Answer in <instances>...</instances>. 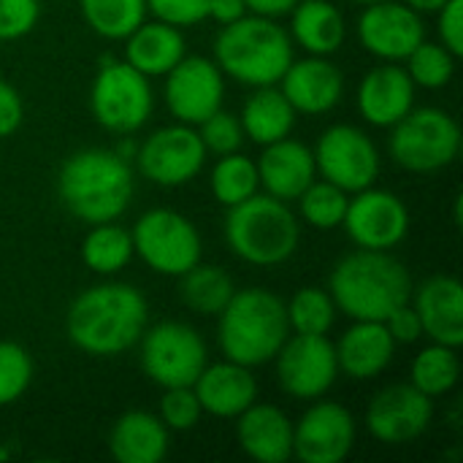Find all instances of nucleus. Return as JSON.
<instances>
[{"mask_svg": "<svg viewBox=\"0 0 463 463\" xmlns=\"http://www.w3.org/2000/svg\"><path fill=\"white\" fill-rule=\"evenodd\" d=\"M146 317L149 307L138 288L128 282H103L81 290L71 301L65 334L76 350L109 358L138 345Z\"/></svg>", "mask_w": 463, "mask_h": 463, "instance_id": "nucleus-1", "label": "nucleus"}, {"mask_svg": "<svg viewBox=\"0 0 463 463\" xmlns=\"http://www.w3.org/2000/svg\"><path fill=\"white\" fill-rule=\"evenodd\" d=\"M328 293L336 312L350 320H385L412 296V277L391 250H355L345 255L331 277Z\"/></svg>", "mask_w": 463, "mask_h": 463, "instance_id": "nucleus-2", "label": "nucleus"}, {"mask_svg": "<svg viewBox=\"0 0 463 463\" xmlns=\"http://www.w3.org/2000/svg\"><path fill=\"white\" fill-rule=\"evenodd\" d=\"M133 168L111 149H81L71 155L57 176L62 206L81 222L98 225L122 217L133 201Z\"/></svg>", "mask_w": 463, "mask_h": 463, "instance_id": "nucleus-3", "label": "nucleus"}, {"mask_svg": "<svg viewBox=\"0 0 463 463\" xmlns=\"http://www.w3.org/2000/svg\"><path fill=\"white\" fill-rule=\"evenodd\" d=\"M217 317L220 350L228 361L250 369L274 361L290 336L285 301L266 288L236 290Z\"/></svg>", "mask_w": 463, "mask_h": 463, "instance_id": "nucleus-4", "label": "nucleus"}, {"mask_svg": "<svg viewBox=\"0 0 463 463\" xmlns=\"http://www.w3.org/2000/svg\"><path fill=\"white\" fill-rule=\"evenodd\" d=\"M214 62L239 84L271 87L293 62V41L271 16L247 14L217 33Z\"/></svg>", "mask_w": 463, "mask_h": 463, "instance_id": "nucleus-5", "label": "nucleus"}, {"mask_svg": "<svg viewBox=\"0 0 463 463\" xmlns=\"http://www.w3.org/2000/svg\"><path fill=\"white\" fill-rule=\"evenodd\" d=\"M225 241L239 260L269 269L293 258L301 241V225L288 201L255 193L228 206Z\"/></svg>", "mask_w": 463, "mask_h": 463, "instance_id": "nucleus-6", "label": "nucleus"}, {"mask_svg": "<svg viewBox=\"0 0 463 463\" xmlns=\"http://www.w3.org/2000/svg\"><path fill=\"white\" fill-rule=\"evenodd\" d=\"M461 152V125L453 114L437 106L410 109L393 125L391 133V157L396 165L412 174H434L456 163Z\"/></svg>", "mask_w": 463, "mask_h": 463, "instance_id": "nucleus-7", "label": "nucleus"}, {"mask_svg": "<svg viewBox=\"0 0 463 463\" xmlns=\"http://www.w3.org/2000/svg\"><path fill=\"white\" fill-rule=\"evenodd\" d=\"M90 109L95 122L117 136H130L144 128L155 109L149 76L130 62L103 57L90 90Z\"/></svg>", "mask_w": 463, "mask_h": 463, "instance_id": "nucleus-8", "label": "nucleus"}, {"mask_svg": "<svg viewBox=\"0 0 463 463\" xmlns=\"http://www.w3.org/2000/svg\"><path fill=\"white\" fill-rule=\"evenodd\" d=\"M141 369L160 388H193L209 364L203 336L179 320H163L141 334Z\"/></svg>", "mask_w": 463, "mask_h": 463, "instance_id": "nucleus-9", "label": "nucleus"}, {"mask_svg": "<svg viewBox=\"0 0 463 463\" xmlns=\"http://www.w3.org/2000/svg\"><path fill=\"white\" fill-rule=\"evenodd\" d=\"M133 236V252L163 277H182L201 260V233L184 214L174 209H152L138 217Z\"/></svg>", "mask_w": 463, "mask_h": 463, "instance_id": "nucleus-10", "label": "nucleus"}, {"mask_svg": "<svg viewBox=\"0 0 463 463\" xmlns=\"http://www.w3.org/2000/svg\"><path fill=\"white\" fill-rule=\"evenodd\" d=\"M312 155L317 174L345 193L366 190L380 176L377 144L355 125L326 128Z\"/></svg>", "mask_w": 463, "mask_h": 463, "instance_id": "nucleus-11", "label": "nucleus"}, {"mask_svg": "<svg viewBox=\"0 0 463 463\" xmlns=\"http://www.w3.org/2000/svg\"><path fill=\"white\" fill-rule=\"evenodd\" d=\"M274 361H277L279 388L298 402L323 399L339 377L336 350L328 342V336H317V334L288 336L279 353L274 355Z\"/></svg>", "mask_w": 463, "mask_h": 463, "instance_id": "nucleus-12", "label": "nucleus"}, {"mask_svg": "<svg viewBox=\"0 0 463 463\" xmlns=\"http://www.w3.org/2000/svg\"><path fill=\"white\" fill-rule=\"evenodd\" d=\"M138 171L160 187H182L195 179L206 160V146L193 125H165L136 149Z\"/></svg>", "mask_w": 463, "mask_h": 463, "instance_id": "nucleus-13", "label": "nucleus"}, {"mask_svg": "<svg viewBox=\"0 0 463 463\" xmlns=\"http://www.w3.org/2000/svg\"><path fill=\"white\" fill-rule=\"evenodd\" d=\"M342 228L361 250H393L410 233V209L396 193L372 184L347 201Z\"/></svg>", "mask_w": 463, "mask_h": 463, "instance_id": "nucleus-14", "label": "nucleus"}, {"mask_svg": "<svg viewBox=\"0 0 463 463\" xmlns=\"http://www.w3.org/2000/svg\"><path fill=\"white\" fill-rule=\"evenodd\" d=\"M225 79L214 60L184 54L165 73V106L184 125H201L222 109Z\"/></svg>", "mask_w": 463, "mask_h": 463, "instance_id": "nucleus-15", "label": "nucleus"}, {"mask_svg": "<svg viewBox=\"0 0 463 463\" xmlns=\"http://www.w3.org/2000/svg\"><path fill=\"white\" fill-rule=\"evenodd\" d=\"M434 420V399L415 385H388L366 410V429L383 445H410L420 439Z\"/></svg>", "mask_w": 463, "mask_h": 463, "instance_id": "nucleus-16", "label": "nucleus"}, {"mask_svg": "<svg viewBox=\"0 0 463 463\" xmlns=\"http://www.w3.org/2000/svg\"><path fill=\"white\" fill-rule=\"evenodd\" d=\"M355 445V418L336 402L312 404L293 426V456L304 463H342Z\"/></svg>", "mask_w": 463, "mask_h": 463, "instance_id": "nucleus-17", "label": "nucleus"}, {"mask_svg": "<svg viewBox=\"0 0 463 463\" xmlns=\"http://www.w3.org/2000/svg\"><path fill=\"white\" fill-rule=\"evenodd\" d=\"M423 38H426V24L420 14L412 11L407 3H396V0L369 3L358 16L361 46L385 62L407 60L410 52Z\"/></svg>", "mask_w": 463, "mask_h": 463, "instance_id": "nucleus-18", "label": "nucleus"}, {"mask_svg": "<svg viewBox=\"0 0 463 463\" xmlns=\"http://www.w3.org/2000/svg\"><path fill=\"white\" fill-rule=\"evenodd\" d=\"M277 84L288 98V103L296 109V114H309V117L328 114L334 106H339L345 95L342 68L323 54L293 60Z\"/></svg>", "mask_w": 463, "mask_h": 463, "instance_id": "nucleus-19", "label": "nucleus"}, {"mask_svg": "<svg viewBox=\"0 0 463 463\" xmlns=\"http://www.w3.org/2000/svg\"><path fill=\"white\" fill-rule=\"evenodd\" d=\"M415 106V81L399 62L372 68L358 87V111L374 128H393Z\"/></svg>", "mask_w": 463, "mask_h": 463, "instance_id": "nucleus-20", "label": "nucleus"}, {"mask_svg": "<svg viewBox=\"0 0 463 463\" xmlns=\"http://www.w3.org/2000/svg\"><path fill=\"white\" fill-rule=\"evenodd\" d=\"M423 336L437 345L461 347L463 345V288L456 277L439 274L429 277L412 296H410Z\"/></svg>", "mask_w": 463, "mask_h": 463, "instance_id": "nucleus-21", "label": "nucleus"}, {"mask_svg": "<svg viewBox=\"0 0 463 463\" xmlns=\"http://www.w3.org/2000/svg\"><path fill=\"white\" fill-rule=\"evenodd\" d=\"M255 165L263 190L279 201H296L317 176L312 149L290 136L266 144Z\"/></svg>", "mask_w": 463, "mask_h": 463, "instance_id": "nucleus-22", "label": "nucleus"}, {"mask_svg": "<svg viewBox=\"0 0 463 463\" xmlns=\"http://www.w3.org/2000/svg\"><path fill=\"white\" fill-rule=\"evenodd\" d=\"M193 391L203 412L225 420H236L258 399V383L250 366H241L228 358L222 364H206V369L193 383Z\"/></svg>", "mask_w": 463, "mask_h": 463, "instance_id": "nucleus-23", "label": "nucleus"}, {"mask_svg": "<svg viewBox=\"0 0 463 463\" xmlns=\"http://www.w3.org/2000/svg\"><path fill=\"white\" fill-rule=\"evenodd\" d=\"M239 448L258 463H285L293 458V423L274 404H250L236 418Z\"/></svg>", "mask_w": 463, "mask_h": 463, "instance_id": "nucleus-24", "label": "nucleus"}, {"mask_svg": "<svg viewBox=\"0 0 463 463\" xmlns=\"http://www.w3.org/2000/svg\"><path fill=\"white\" fill-rule=\"evenodd\" d=\"M339 372L353 380H372L388 369L396 353V342L383 320H355L334 345Z\"/></svg>", "mask_w": 463, "mask_h": 463, "instance_id": "nucleus-25", "label": "nucleus"}, {"mask_svg": "<svg viewBox=\"0 0 463 463\" xmlns=\"http://www.w3.org/2000/svg\"><path fill=\"white\" fill-rule=\"evenodd\" d=\"M165 423L144 410L119 415L109 431V453L119 463H160L168 456Z\"/></svg>", "mask_w": 463, "mask_h": 463, "instance_id": "nucleus-26", "label": "nucleus"}, {"mask_svg": "<svg viewBox=\"0 0 463 463\" xmlns=\"http://www.w3.org/2000/svg\"><path fill=\"white\" fill-rule=\"evenodd\" d=\"M187 54V43L182 27L168 22H141L125 38V62H130L144 76H165L182 57Z\"/></svg>", "mask_w": 463, "mask_h": 463, "instance_id": "nucleus-27", "label": "nucleus"}, {"mask_svg": "<svg viewBox=\"0 0 463 463\" xmlns=\"http://www.w3.org/2000/svg\"><path fill=\"white\" fill-rule=\"evenodd\" d=\"M290 35L309 54L328 57L345 43L347 24L331 0H301L293 5Z\"/></svg>", "mask_w": 463, "mask_h": 463, "instance_id": "nucleus-28", "label": "nucleus"}, {"mask_svg": "<svg viewBox=\"0 0 463 463\" xmlns=\"http://www.w3.org/2000/svg\"><path fill=\"white\" fill-rule=\"evenodd\" d=\"M241 128L244 136L252 138L255 144L266 146L271 141H279L290 136L296 128V109L288 103L282 90L271 87H255V92L247 98L241 109Z\"/></svg>", "mask_w": 463, "mask_h": 463, "instance_id": "nucleus-29", "label": "nucleus"}, {"mask_svg": "<svg viewBox=\"0 0 463 463\" xmlns=\"http://www.w3.org/2000/svg\"><path fill=\"white\" fill-rule=\"evenodd\" d=\"M233 293H236V288H233L231 274L212 263L198 260L193 269H187L179 277V296H182L184 307L198 315H209V317L220 315Z\"/></svg>", "mask_w": 463, "mask_h": 463, "instance_id": "nucleus-30", "label": "nucleus"}, {"mask_svg": "<svg viewBox=\"0 0 463 463\" xmlns=\"http://www.w3.org/2000/svg\"><path fill=\"white\" fill-rule=\"evenodd\" d=\"M133 236L122 225L98 222L90 228V233L81 241V260L90 271L111 277L119 274L133 260Z\"/></svg>", "mask_w": 463, "mask_h": 463, "instance_id": "nucleus-31", "label": "nucleus"}, {"mask_svg": "<svg viewBox=\"0 0 463 463\" xmlns=\"http://www.w3.org/2000/svg\"><path fill=\"white\" fill-rule=\"evenodd\" d=\"M458 377H461L458 347H448L437 342L423 347L410 366V385H415L429 399H439L450 393L458 385Z\"/></svg>", "mask_w": 463, "mask_h": 463, "instance_id": "nucleus-32", "label": "nucleus"}, {"mask_svg": "<svg viewBox=\"0 0 463 463\" xmlns=\"http://www.w3.org/2000/svg\"><path fill=\"white\" fill-rule=\"evenodd\" d=\"M81 16L106 41H125L144 19L146 0H79Z\"/></svg>", "mask_w": 463, "mask_h": 463, "instance_id": "nucleus-33", "label": "nucleus"}, {"mask_svg": "<svg viewBox=\"0 0 463 463\" xmlns=\"http://www.w3.org/2000/svg\"><path fill=\"white\" fill-rule=\"evenodd\" d=\"M209 184H212V195L217 198V203H222V206L241 203L250 195H255L258 187H260L258 165L250 157L239 155V152L220 155L217 165L212 168Z\"/></svg>", "mask_w": 463, "mask_h": 463, "instance_id": "nucleus-34", "label": "nucleus"}, {"mask_svg": "<svg viewBox=\"0 0 463 463\" xmlns=\"http://www.w3.org/2000/svg\"><path fill=\"white\" fill-rule=\"evenodd\" d=\"M285 309H288V323L293 334L328 336V331L336 323V304L331 293L323 288H301L290 298V304H285Z\"/></svg>", "mask_w": 463, "mask_h": 463, "instance_id": "nucleus-35", "label": "nucleus"}, {"mask_svg": "<svg viewBox=\"0 0 463 463\" xmlns=\"http://www.w3.org/2000/svg\"><path fill=\"white\" fill-rule=\"evenodd\" d=\"M298 209L301 217L307 220V225L317 228V231H334L342 225L345 212H347V193L331 182H312L298 198Z\"/></svg>", "mask_w": 463, "mask_h": 463, "instance_id": "nucleus-36", "label": "nucleus"}, {"mask_svg": "<svg viewBox=\"0 0 463 463\" xmlns=\"http://www.w3.org/2000/svg\"><path fill=\"white\" fill-rule=\"evenodd\" d=\"M404 62L415 87H423V90H442L450 84L456 73V54L448 46L431 43L426 38L410 52Z\"/></svg>", "mask_w": 463, "mask_h": 463, "instance_id": "nucleus-37", "label": "nucleus"}, {"mask_svg": "<svg viewBox=\"0 0 463 463\" xmlns=\"http://www.w3.org/2000/svg\"><path fill=\"white\" fill-rule=\"evenodd\" d=\"M33 383V358L16 342H0V407L19 402Z\"/></svg>", "mask_w": 463, "mask_h": 463, "instance_id": "nucleus-38", "label": "nucleus"}, {"mask_svg": "<svg viewBox=\"0 0 463 463\" xmlns=\"http://www.w3.org/2000/svg\"><path fill=\"white\" fill-rule=\"evenodd\" d=\"M198 136L206 146V152H214V155H231V152H239V146L244 144V128H241V119L225 109H217L212 117H206L201 125H198Z\"/></svg>", "mask_w": 463, "mask_h": 463, "instance_id": "nucleus-39", "label": "nucleus"}, {"mask_svg": "<svg viewBox=\"0 0 463 463\" xmlns=\"http://www.w3.org/2000/svg\"><path fill=\"white\" fill-rule=\"evenodd\" d=\"M160 399V420L168 431H190L201 423V402L193 388H163Z\"/></svg>", "mask_w": 463, "mask_h": 463, "instance_id": "nucleus-40", "label": "nucleus"}, {"mask_svg": "<svg viewBox=\"0 0 463 463\" xmlns=\"http://www.w3.org/2000/svg\"><path fill=\"white\" fill-rule=\"evenodd\" d=\"M41 0H0V41H19L35 30Z\"/></svg>", "mask_w": 463, "mask_h": 463, "instance_id": "nucleus-41", "label": "nucleus"}, {"mask_svg": "<svg viewBox=\"0 0 463 463\" xmlns=\"http://www.w3.org/2000/svg\"><path fill=\"white\" fill-rule=\"evenodd\" d=\"M212 0H146V11L174 27H190L209 19Z\"/></svg>", "mask_w": 463, "mask_h": 463, "instance_id": "nucleus-42", "label": "nucleus"}, {"mask_svg": "<svg viewBox=\"0 0 463 463\" xmlns=\"http://www.w3.org/2000/svg\"><path fill=\"white\" fill-rule=\"evenodd\" d=\"M383 323H385V328H388V334L393 336L396 345H415L423 336L420 317H418V312H415V307L410 301L396 307Z\"/></svg>", "mask_w": 463, "mask_h": 463, "instance_id": "nucleus-43", "label": "nucleus"}, {"mask_svg": "<svg viewBox=\"0 0 463 463\" xmlns=\"http://www.w3.org/2000/svg\"><path fill=\"white\" fill-rule=\"evenodd\" d=\"M439 38L456 57L463 54V0H448L439 11Z\"/></svg>", "mask_w": 463, "mask_h": 463, "instance_id": "nucleus-44", "label": "nucleus"}, {"mask_svg": "<svg viewBox=\"0 0 463 463\" xmlns=\"http://www.w3.org/2000/svg\"><path fill=\"white\" fill-rule=\"evenodd\" d=\"M22 119H24V103L19 90L0 79V138L16 133Z\"/></svg>", "mask_w": 463, "mask_h": 463, "instance_id": "nucleus-45", "label": "nucleus"}, {"mask_svg": "<svg viewBox=\"0 0 463 463\" xmlns=\"http://www.w3.org/2000/svg\"><path fill=\"white\" fill-rule=\"evenodd\" d=\"M247 3L244 0H212L209 3V19H214L217 24H231L239 22L241 16H247Z\"/></svg>", "mask_w": 463, "mask_h": 463, "instance_id": "nucleus-46", "label": "nucleus"}, {"mask_svg": "<svg viewBox=\"0 0 463 463\" xmlns=\"http://www.w3.org/2000/svg\"><path fill=\"white\" fill-rule=\"evenodd\" d=\"M244 3H247V11L250 14H260V16L277 19L282 14H290L298 0H244Z\"/></svg>", "mask_w": 463, "mask_h": 463, "instance_id": "nucleus-47", "label": "nucleus"}, {"mask_svg": "<svg viewBox=\"0 0 463 463\" xmlns=\"http://www.w3.org/2000/svg\"><path fill=\"white\" fill-rule=\"evenodd\" d=\"M404 3L418 14H437L448 0H404Z\"/></svg>", "mask_w": 463, "mask_h": 463, "instance_id": "nucleus-48", "label": "nucleus"}, {"mask_svg": "<svg viewBox=\"0 0 463 463\" xmlns=\"http://www.w3.org/2000/svg\"><path fill=\"white\" fill-rule=\"evenodd\" d=\"M355 3H361V5H369V3H380V0H355Z\"/></svg>", "mask_w": 463, "mask_h": 463, "instance_id": "nucleus-49", "label": "nucleus"}]
</instances>
